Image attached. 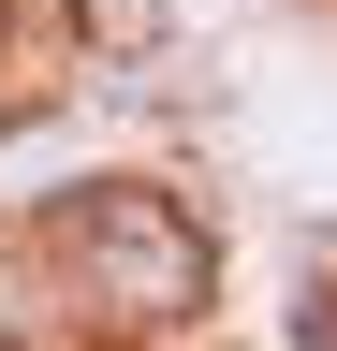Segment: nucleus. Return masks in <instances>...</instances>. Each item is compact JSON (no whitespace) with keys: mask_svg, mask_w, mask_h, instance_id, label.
Masks as SVG:
<instances>
[{"mask_svg":"<svg viewBox=\"0 0 337 351\" xmlns=\"http://www.w3.org/2000/svg\"><path fill=\"white\" fill-rule=\"evenodd\" d=\"M89 249H117V278H132V307H191V293H205L191 234H176L161 205H132V191H117V205H89Z\"/></svg>","mask_w":337,"mask_h":351,"instance_id":"nucleus-1","label":"nucleus"}]
</instances>
